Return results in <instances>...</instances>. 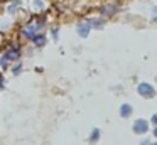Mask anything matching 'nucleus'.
<instances>
[{"label":"nucleus","mask_w":157,"mask_h":145,"mask_svg":"<svg viewBox=\"0 0 157 145\" xmlns=\"http://www.w3.org/2000/svg\"><path fill=\"white\" fill-rule=\"evenodd\" d=\"M37 30H39L37 24H29V25L25 27L24 30H22V36H24L25 39H31V40H32V37L37 34Z\"/></svg>","instance_id":"obj_4"},{"label":"nucleus","mask_w":157,"mask_h":145,"mask_svg":"<svg viewBox=\"0 0 157 145\" xmlns=\"http://www.w3.org/2000/svg\"><path fill=\"white\" fill-rule=\"evenodd\" d=\"M90 27H95V29H101L103 27V20L101 19H95L90 22Z\"/></svg>","instance_id":"obj_9"},{"label":"nucleus","mask_w":157,"mask_h":145,"mask_svg":"<svg viewBox=\"0 0 157 145\" xmlns=\"http://www.w3.org/2000/svg\"><path fill=\"white\" fill-rule=\"evenodd\" d=\"M9 63H10V61H9L5 56L0 57V67H2V69H7V67H9Z\"/></svg>","instance_id":"obj_10"},{"label":"nucleus","mask_w":157,"mask_h":145,"mask_svg":"<svg viewBox=\"0 0 157 145\" xmlns=\"http://www.w3.org/2000/svg\"><path fill=\"white\" fill-rule=\"evenodd\" d=\"M4 56L7 57L9 61H15V59H19V56H21V47L12 46L9 51H5V54H4Z\"/></svg>","instance_id":"obj_5"},{"label":"nucleus","mask_w":157,"mask_h":145,"mask_svg":"<svg viewBox=\"0 0 157 145\" xmlns=\"http://www.w3.org/2000/svg\"><path fill=\"white\" fill-rule=\"evenodd\" d=\"M154 135H155V137H157V127H155V130H154Z\"/></svg>","instance_id":"obj_17"},{"label":"nucleus","mask_w":157,"mask_h":145,"mask_svg":"<svg viewBox=\"0 0 157 145\" xmlns=\"http://www.w3.org/2000/svg\"><path fill=\"white\" fill-rule=\"evenodd\" d=\"M152 121H154V123H157V113H155V115H154V116H152Z\"/></svg>","instance_id":"obj_15"},{"label":"nucleus","mask_w":157,"mask_h":145,"mask_svg":"<svg viewBox=\"0 0 157 145\" xmlns=\"http://www.w3.org/2000/svg\"><path fill=\"white\" fill-rule=\"evenodd\" d=\"M137 90H139V94H140V96H144V98H152L154 94H155L154 88L150 86V84H147V83H140Z\"/></svg>","instance_id":"obj_1"},{"label":"nucleus","mask_w":157,"mask_h":145,"mask_svg":"<svg viewBox=\"0 0 157 145\" xmlns=\"http://www.w3.org/2000/svg\"><path fill=\"white\" fill-rule=\"evenodd\" d=\"M32 5H34L36 9H44V2H42V0H32Z\"/></svg>","instance_id":"obj_11"},{"label":"nucleus","mask_w":157,"mask_h":145,"mask_svg":"<svg viewBox=\"0 0 157 145\" xmlns=\"http://www.w3.org/2000/svg\"><path fill=\"white\" fill-rule=\"evenodd\" d=\"M51 36L54 40H58V36H59V29L58 27H54V29H51Z\"/></svg>","instance_id":"obj_13"},{"label":"nucleus","mask_w":157,"mask_h":145,"mask_svg":"<svg viewBox=\"0 0 157 145\" xmlns=\"http://www.w3.org/2000/svg\"><path fill=\"white\" fill-rule=\"evenodd\" d=\"M4 86H5V83H4V78L0 76V90H4Z\"/></svg>","instance_id":"obj_14"},{"label":"nucleus","mask_w":157,"mask_h":145,"mask_svg":"<svg viewBox=\"0 0 157 145\" xmlns=\"http://www.w3.org/2000/svg\"><path fill=\"white\" fill-rule=\"evenodd\" d=\"M12 73H14V76H17V74H21V73H22V64L19 63L17 66L14 67V71H12Z\"/></svg>","instance_id":"obj_12"},{"label":"nucleus","mask_w":157,"mask_h":145,"mask_svg":"<svg viewBox=\"0 0 157 145\" xmlns=\"http://www.w3.org/2000/svg\"><path fill=\"white\" fill-rule=\"evenodd\" d=\"M32 44H34L36 47L46 46V36H42V34H36V36L32 37Z\"/></svg>","instance_id":"obj_6"},{"label":"nucleus","mask_w":157,"mask_h":145,"mask_svg":"<svg viewBox=\"0 0 157 145\" xmlns=\"http://www.w3.org/2000/svg\"><path fill=\"white\" fill-rule=\"evenodd\" d=\"M133 132L135 133H145V132H149V123H147V120H135L133 121Z\"/></svg>","instance_id":"obj_3"},{"label":"nucleus","mask_w":157,"mask_h":145,"mask_svg":"<svg viewBox=\"0 0 157 145\" xmlns=\"http://www.w3.org/2000/svg\"><path fill=\"white\" fill-rule=\"evenodd\" d=\"M100 135H101V133H100L98 128H93V130H91V135H90V142H91V143H96V142L100 140Z\"/></svg>","instance_id":"obj_8"},{"label":"nucleus","mask_w":157,"mask_h":145,"mask_svg":"<svg viewBox=\"0 0 157 145\" xmlns=\"http://www.w3.org/2000/svg\"><path fill=\"white\" fill-rule=\"evenodd\" d=\"M90 30H91L90 22H78V24H76V32H78L79 37H83V39H86V37H88Z\"/></svg>","instance_id":"obj_2"},{"label":"nucleus","mask_w":157,"mask_h":145,"mask_svg":"<svg viewBox=\"0 0 157 145\" xmlns=\"http://www.w3.org/2000/svg\"><path fill=\"white\" fill-rule=\"evenodd\" d=\"M154 19L157 20V9H155V12H154Z\"/></svg>","instance_id":"obj_16"},{"label":"nucleus","mask_w":157,"mask_h":145,"mask_svg":"<svg viewBox=\"0 0 157 145\" xmlns=\"http://www.w3.org/2000/svg\"><path fill=\"white\" fill-rule=\"evenodd\" d=\"M132 106H130L128 103H125V105H122V106H120V116L122 118H128L130 115H132Z\"/></svg>","instance_id":"obj_7"}]
</instances>
